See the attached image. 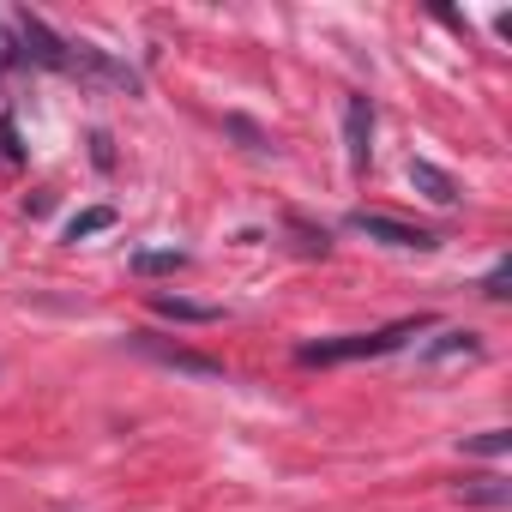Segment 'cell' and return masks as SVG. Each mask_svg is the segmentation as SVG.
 Segmentation results:
<instances>
[{"instance_id":"obj_1","label":"cell","mask_w":512,"mask_h":512,"mask_svg":"<svg viewBox=\"0 0 512 512\" xmlns=\"http://www.w3.org/2000/svg\"><path fill=\"white\" fill-rule=\"evenodd\" d=\"M434 320H398L386 332H356V338H326V344H302V368H338V362H368V356H392L404 350L416 332H428Z\"/></svg>"},{"instance_id":"obj_2","label":"cell","mask_w":512,"mask_h":512,"mask_svg":"<svg viewBox=\"0 0 512 512\" xmlns=\"http://www.w3.org/2000/svg\"><path fill=\"white\" fill-rule=\"evenodd\" d=\"M67 73L91 79V85H115V91H139V73L115 55H103L97 43H67Z\"/></svg>"},{"instance_id":"obj_3","label":"cell","mask_w":512,"mask_h":512,"mask_svg":"<svg viewBox=\"0 0 512 512\" xmlns=\"http://www.w3.org/2000/svg\"><path fill=\"white\" fill-rule=\"evenodd\" d=\"M350 229H356V235H374V241H386V247H416V253L440 247V235H434V229H416V223L386 217V211H350Z\"/></svg>"},{"instance_id":"obj_4","label":"cell","mask_w":512,"mask_h":512,"mask_svg":"<svg viewBox=\"0 0 512 512\" xmlns=\"http://www.w3.org/2000/svg\"><path fill=\"white\" fill-rule=\"evenodd\" d=\"M139 356H151V362H163V368H181V374H199V380H217L223 374V362H211V356H199V350H181V344H169V338H151V332H133L127 338Z\"/></svg>"},{"instance_id":"obj_5","label":"cell","mask_w":512,"mask_h":512,"mask_svg":"<svg viewBox=\"0 0 512 512\" xmlns=\"http://www.w3.org/2000/svg\"><path fill=\"white\" fill-rule=\"evenodd\" d=\"M19 55L25 61H37V67H55V73H67V37H55L31 7L19 13Z\"/></svg>"},{"instance_id":"obj_6","label":"cell","mask_w":512,"mask_h":512,"mask_svg":"<svg viewBox=\"0 0 512 512\" xmlns=\"http://www.w3.org/2000/svg\"><path fill=\"white\" fill-rule=\"evenodd\" d=\"M344 157H350L356 175H362L368 157H374V103H368V97H350V103H344Z\"/></svg>"},{"instance_id":"obj_7","label":"cell","mask_w":512,"mask_h":512,"mask_svg":"<svg viewBox=\"0 0 512 512\" xmlns=\"http://www.w3.org/2000/svg\"><path fill=\"white\" fill-rule=\"evenodd\" d=\"M404 175H410V187H416L422 199H434V205H458V199H464V187H458L440 163H428V157H410Z\"/></svg>"},{"instance_id":"obj_8","label":"cell","mask_w":512,"mask_h":512,"mask_svg":"<svg viewBox=\"0 0 512 512\" xmlns=\"http://www.w3.org/2000/svg\"><path fill=\"white\" fill-rule=\"evenodd\" d=\"M151 314L181 320V326H217V320H223V308H211V302H187V296H169V290H151Z\"/></svg>"},{"instance_id":"obj_9","label":"cell","mask_w":512,"mask_h":512,"mask_svg":"<svg viewBox=\"0 0 512 512\" xmlns=\"http://www.w3.org/2000/svg\"><path fill=\"white\" fill-rule=\"evenodd\" d=\"M458 356H482V338L464 332V326H446V332L422 350V362H458Z\"/></svg>"},{"instance_id":"obj_10","label":"cell","mask_w":512,"mask_h":512,"mask_svg":"<svg viewBox=\"0 0 512 512\" xmlns=\"http://www.w3.org/2000/svg\"><path fill=\"white\" fill-rule=\"evenodd\" d=\"M458 500H464V506H512V482H500V476H470V482H458Z\"/></svg>"},{"instance_id":"obj_11","label":"cell","mask_w":512,"mask_h":512,"mask_svg":"<svg viewBox=\"0 0 512 512\" xmlns=\"http://www.w3.org/2000/svg\"><path fill=\"white\" fill-rule=\"evenodd\" d=\"M133 272H139V278H163V272H187V253H181V247H157V253H133Z\"/></svg>"},{"instance_id":"obj_12","label":"cell","mask_w":512,"mask_h":512,"mask_svg":"<svg viewBox=\"0 0 512 512\" xmlns=\"http://www.w3.org/2000/svg\"><path fill=\"white\" fill-rule=\"evenodd\" d=\"M115 223V211L109 205H91V211H79L73 223H67V241H85V235H97V229H109Z\"/></svg>"},{"instance_id":"obj_13","label":"cell","mask_w":512,"mask_h":512,"mask_svg":"<svg viewBox=\"0 0 512 512\" xmlns=\"http://www.w3.org/2000/svg\"><path fill=\"white\" fill-rule=\"evenodd\" d=\"M464 452H476V458H506V452H512V434H506V428L470 434V440H464Z\"/></svg>"},{"instance_id":"obj_14","label":"cell","mask_w":512,"mask_h":512,"mask_svg":"<svg viewBox=\"0 0 512 512\" xmlns=\"http://www.w3.org/2000/svg\"><path fill=\"white\" fill-rule=\"evenodd\" d=\"M506 284H512V260H494V272L482 278V296H488V302H506V296H512Z\"/></svg>"},{"instance_id":"obj_15","label":"cell","mask_w":512,"mask_h":512,"mask_svg":"<svg viewBox=\"0 0 512 512\" xmlns=\"http://www.w3.org/2000/svg\"><path fill=\"white\" fill-rule=\"evenodd\" d=\"M0 157H7V163H19V157H25V145H19V127H13L7 115H0Z\"/></svg>"},{"instance_id":"obj_16","label":"cell","mask_w":512,"mask_h":512,"mask_svg":"<svg viewBox=\"0 0 512 512\" xmlns=\"http://www.w3.org/2000/svg\"><path fill=\"white\" fill-rule=\"evenodd\" d=\"M25 55H19V37L7 31V25H0V73H7V67H19Z\"/></svg>"}]
</instances>
